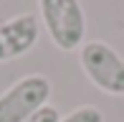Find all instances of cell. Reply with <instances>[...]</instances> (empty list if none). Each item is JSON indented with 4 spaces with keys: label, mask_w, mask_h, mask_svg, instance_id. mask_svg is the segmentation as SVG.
<instances>
[{
    "label": "cell",
    "mask_w": 124,
    "mask_h": 122,
    "mask_svg": "<svg viewBox=\"0 0 124 122\" xmlns=\"http://www.w3.org/2000/svg\"><path fill=\"white\" fill-rule=\"evenodd\" d=\"M78 64L96 89L111 97H124V59L116 48L104 41H84L78 48Z\"/></svg>",
    "instance_id": "obj_2"
},
{
    "label": "cell",
    "mask_w": 124,
    "mask_h": 122,
    "mask_svg": "<svg viewBox=\"0 0 124 122\" xmlns=\"http://www.w3.org/2000/svg\"><path fill=\"white\" fill-rule=\"evenodd\" d=\"M41 23L33 13H20L0 23V64L28 53L38 41Z\"/></svg>",
    "instance_id": "obj_4"
},
{
    "label": "cell",
    "mask_w": 124,
    "mask_h": 122,
    "mask_svg": "<svg viewBox=\"0 0 124 122\" xmlns=\"http://www.w3.org/2000/svg\"><path fill=\"white\" fill-rule=\"evenodd\" d=\"M58 120H61V112L53 104H46V107H41L33 117H28L25 122H58Z\"/></svg>",
    "instance_id": "obj_6"
},
{
    "label": "cell",
    "mask_w": 124,
    "mask_h": 122,
    "mask_svg": "<svg viewBox=\"0 0 124 122\" xmlns=\"http://www.w3.org/2000/svg\"><path fill=\"white\" fill-rule=\"evenodd\" d=\"M43 28L56 48L78 51L86 36V13L78 0H38Z\"/></svg>",
    "instance_id": "obj_1"
},
{
    "label": "cell",
    "mask_w": 124,
    "mask_h": 122,
    "mask_svg": "<svg viewBox=\"0 0 124 122\" xmlns=\"http://www.w3.org/2000/svg\"><path fill=\"white\" fill-rule=\"evenodd\" d=\"M58 122H104V112L94 104H84V107H76L74 112H69L66 117H61Z\"/></svg>",
    "instance_id": "obj_5"
},
{
    "label": "cell",
    "mask_w": 124,
    "mask_h": 122,
    "mask_svg": "<svg viewBox=\"0 0 124 122\" xmlns=\"http://www.w3.org/2000/svg\"><path fill=\"white\" fill-rule=\"evenodd\" d=\"M51 79L43 74H28L0 94V122H25L48 104Z\"/></svg>",
    "instance_id": "obj_3"
}]
</instances>
